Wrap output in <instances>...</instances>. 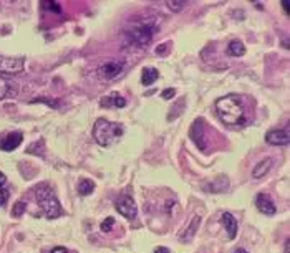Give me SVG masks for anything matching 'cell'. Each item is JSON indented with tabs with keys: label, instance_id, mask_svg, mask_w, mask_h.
Masks as SVG:
<instances>
[{
	"label": "cell",
	"instance_id": "6da1fadb",
	"mask_svg": "<svg viewBox=\"0 0 290 253\" xmlns=\"http://www.w3.org/2000/svg\"><path fill=\"white\" fill-rule=\"evenodd\" d=\"M216 113L219 119L231 128H241L247 124V115L239 94H228L216 101Z\"/></svg>",
	"mask_w": 290,
	"mask_h": 253
},
{
	"label": "cell",
	"instance_id": "7a4b0ae2",
	"mask_svg": "<svg viewBox=\"0 0 290 253\" xmlns=\"http://www.w3.org/2000/svg\"><path fill=\"white\" fill-rule=\"evenodd\" d=\"M157 31V23L154 18H143L128 23L123 30V43L124 47L144 48L153 40Z\"/></svg>",
	"mask_w": 290,
	"mask_h": 253
},
{
	"label": "cell",
	"instance_id": "3957f363",
	"mask_svg": "<svg viewBox=\"0 0 290 253\" xmlns=\"http://www.w3.org/2000/svg\"><path fill=\"white\" fill-rule=\"evenodd\" d=\"M35 199L39 202V205L42 207L43 215H45L48 220L58 219L63 213L60 200L55 195V191L48 184H40L35 187Z\"/></svg>",
	"mask_w": 290,
	"mask_h": 253
},
{
	"label": "cell",
	"instance_id": "277c9868",
	"mask_svg": "<svg viewBox=\"0 0 290 253\" xmlns=\"http://www.w3.org/2000/svg\"><path fill=\"white\" fill-rule=\"evenodd\" d=\"M123 132H124V129L119 123H113V121H108V119H103V118L96 119V123L93 126L94 141L103 148H108L111 144H115L118 139L123 136Z\"/></svg>",
	"mask_w": 290,
	"mask_h": 253
},
{
	"label": "cell",
	"instance_id": "5b68a950",
	"mask_svg": "<svg viewBox=\"0 0 290 253\" xmlns=\"http://www.w3.org/2000/svg\"><path fill=\"white\" fill-rule=\"evenodd\" d=\"M23 68H25V58H23V56L0 55V73L17 75V73H22Z\"/></svg>",
	"mask_w": 290,
	"mask_h": 253
},
{
	"label": "cell",
	"instance_id": "8992f818",
	"mask_svg": "<svg viewBox=\"0 0 290 253\" xmlns=\"http://www.w3.org/2000/svg\"><path fill=\"white\" fill-rule=\"evenodd\" d=\"M115 207H116V210L123 215V217L130 219V220H133L136 217V213H138L135 200H133V197H130V195H121V197H118L115 200Z\"/></svg>",
	"mask_w": 290,
	"mask_h": 253
},
{
	"label": "cell",
	"instance_id": "52a82bcc",
	"mask_svg": "<svg viewBox=\"0 0 290 253\" xmlns=\"http://www.w3.org/2000/svg\"><path fill=\"white\" fill-rule=\"evenodd\" d=\"M123 68H124L123 61H108V63H103V65L98 68V75L103 80H115L118 75L123 71Z\"/></svg>",
	"mask_w": 290,
	"mask_h": 253
},
{
	"label": "cell",
	"instance_id": "ba28073f",
	"mask_svg": "<svg viewBox=\"0 0 290 253\" xmlns=\"http://www.w3.org/2000/svg\"><path fill=\"white\" fill-rule=\"evenodd\" d=\"M266 141L274 146H287L290 142L288 129H272L266 134Z\"/></svg>",
	"mask_w": 290,
	"mask_h": 253
},
{
	"label": "cell",
	"instance_id": "9c48e42d",
	"mask_svg": "<svg viewBox=\"0 0 290 253\" xmlns=\"http://www.w3.org/2000/svg\"><path fill=\"white\" fill-rule=\"evenodd\" d=\"M255 207L259 208V212H262L264 215H274L277 212L275 204H274L272 199H270L267 194H257Z\"/></svg>",
	"mask_w": 290,
	"mask_h": 253
},
{
	"label": "cell",
	"instance_id": "30bf717a",
	"mask_svg": "<svg viewBox=\"0 0 290 253\" xmlns=\"http://www.w3.org/2000/svg\"><path fill=\"white\" fill-rule=\"evenodd\" d=\"M22 141H23L22 132H10V134H7L4 139H0V149L10 153V151H14L20 146Z\"/></svg>",
	"mask_w": 290,
	"mask_h": 253
},
{
	"label": "cell",
	"instance_id": "8fae6325",
	"mask_svg": "<svg viewBox=\"0 0 290 253\" xmlns=\"http://www.w3.org/2000/svg\"><path fill=\"white\" fill-rule=\"evenodd\" d=\"M189 136L194 142L198 144V148L204 149V121L203 119H196L191 126V131H189Z\"/></svg>",
	"mask_w": 290,
	"mask_h": 253
},
{
	"label": "cell",
	"instance_id": "7c38bea8",
	"mask_svg": "<svg viewBox=\"0 0 290 253\" xmlns=\"http://www.w3.org/2000/svg\"><path fill=\"white\" fill-rule=\"evenodd\" d=\"M220 220H222V225L225 227V232H228L229 235V240H234L236 235H237V220L232 213L229 212H224L222 217H220Z\"/></svg>",
	"mask_w": 290,
	"mask_h": 253
},
{
	"label": "cell",
	"instance_id": "4fadbf2b",
	"mask_svg": "<svg viewBox=\"0 0 290 253\" xmlns=\"http://www.w3.org/2000/svg\"><path fill=\"white\" fill-rule=\"evenodd\" d=\"M199 224H201V217H199V215H196V217L192 219V222L189 224L187 229L181 233V237H179L181 242H184V243H186V242H191L192 237L196 235V232H198V229H199Z\"/></svg>",
	"mask_w": 290,
	"mask_h": 253
},
{
	"label": "cell",
	"instance_id": "5bb4252c",
	"mask_svg": "<svg viewBox=\"0 0 290 253\" xmlns=\"http://www.w3.org/2000/svg\"><path fill=\"white\" fill-rule=\"evenodd\" d=\"M103 107H124L126 106V99L119 94H111V96H103L100 99Z\"/></svg>",
	"mask_w": 290,
	"mask_h": 253
},
{
	"label": "cell",
	"instance_id": "9a60e30c",
	"mask_svg": "<svg viewBox=\"0 0 290 253\" xmlns=\"http://www.w3.org/2000/svg\"><path fill=\"white\" fill-rule=\"evenodd\" d=\"M159 78V71L156 68H144L143 73H141V83L144 86H149L153 85L154 81Z\"/></svg>",
	"mask_w": 290,
	"mask_h": 253
},
{
	"label": "cell",
	"instance_id": "2e32d148",
	"mask_svg": "<svg viewBox=\"0 0 290 253\" xmlns=\"http://www.w3.org/2000/svg\"><path fill=\"white\" fill-rule=\"evenodd\" d=\"M272 164H274L272 159H264V161H261V162L254 167V172H252V174H254L255 179H261V177H264V175L269 172V169L272 167Z\"/></svg>",
	"mask_w": 290,
	"mask_h": 253
},
{
	"label": "cell",
	"instance_id": "e0dca14e",
	"mask_svg": "<svg viewBox=\"0 0 290 253\" xmlns=\"http://www.w3.org/2000/svg\"><path fill=\"white\" fill-rule=\"evenodd\" d=\"M77 191H78L80 195H90V194L94 191V182L90 180V179H81V180L78 182Z\"/></svg>",
	"mask_w": 290,
	"mask_h": 253
},
{
	"label": "cell",
	"instance_id": "ac0fdd59",
	"mask_svg": "<svg viewBox=\"0 0 290 253\" xmlns=\"http://www.w3.org/2000/svg\"><path fill=\"white\" fill-rule=\"evenodd\" d=\"M228 52H229L231 56H242L245 53V47H244V43L241 40H232L229 43Z\"/></svg>",
	"mask_w": 290,
	"mask_h": 253
},
{
	"label": "cell",
	"instance_id": "d6986e66",
	"mask_svg": "<svg viewBox=\"0 0 290 253\" xmlns=\"http://www.w3.org/2000/svg\"><path fill=\"white\" fill-rule=\"evenodd\" d=\"M10 94V83L7 78L0 77V99H5Z\"/></svg>",
	"mask_w": 290,
	"mask_h": 253
},
{
	"label": "cell",
	"instance_id": "ffe728a7",
	"mask_svg": "<svg viewBox=\"0 0 290 253\" xmlns=\"http://www.w3.org/2000/svg\"><path fill=\"white\" fill-rule=\"evenodd\" d=\"M42 9L48 12H55V14H61V7L58 2H42Z\"/></svg>",
	"mask_w": 290,
	"mask_h": 253
},
{
	"label": "cell",
	"instance_id": "44dd1931",
	"mask_svg": "<svg viewBox=\"0 0 290 253\" xmlns=\"http://www.w3.org/2000/svg\"><path fill=\"white\" fill-rule=\"evenodd\" d=\"M25 208H27V205H25V202L18 200V202H15L14 210H12V215H14V217H22V215L25 213Z\"/></svg>",
	"mask_w": 290,
	"mask_h": 253
},
{
	"label": "cell",
	"instance_id": "7402d4cb",
	"mask_svg": "<svg viewBox=\"0 0 290 253\" xmlns=\"http://www.w3.org/2000/svg\"><path fill=\"white\" fill-rule=\"evenodd\" d=\"M113 225H115V219H113V217H108V219H105L103 222H102V225H100V229H102V232L108 233V232H111Z\"/></svg>",
	"mask_w": 290,
	"mask_h": 253
},
{
	"label": "cell",
	"instance_id": "603a6c76",
	"mask_svg": "<svg viewBox=\"0 0 290 253\" xmlns=\"http://www.w3.org/2000/svg\"><path fill=\"white\" fill-rule=\"evenodd\" d=\"M166 5L169 9H171L173 12H181V10H184V7L187 5V2H171V0H169V2H166Z\"/></svg>",
	"mask_w": 290,
	"mask_h": 253
},
{
	"label": "cell",
	"instance_id": "cb8c5ba5",
	"mask_svg": "<svg viewBox=\"0 0 290 253\" xmlns=\"http://www.w3.org/2000/svg\"><path fill=\"white\" fill-rule=\"evenodd\" d=\"M39 148H43V141H37L34 146L31 148H28L27 149V153H30V154H39V156H42V153L39 151Z\"/></svg>",
	"mask_w": 290,
	"mask_h": 253
},
{
	"label": "cell",
	"instance_id": "d4e9b609",
	"mask_svg": "<svg viewBox=\"0 0 290 253\" xmlns=\"http://www.w3.org/2000/svg\"><path fill=\"white\" fill-rule=\"evenodd\" d=\"M9 191L7 189H4V187H0V207L7 204V200H9Z\"/></svg>",
	"mask_w": 290,
	"mask_h": 253
},
{
	"label": "cell",
	"instance_id": "484cf974",
	"mask_svg": "<svg viewBox=\"0 0 290 253\" xmlns=\"http://www.w3.org/2000/svg\"><path fill=\"white\" fill-rule=\"evenodd\" d=\"M174 93H176L174 88H166V90L161 93V96L165 98V99H171V98L174 96Z\"/></svg>",
	"mask_w": 290,
	"mask_h": 253
},
{
	"label": "cell",
	"instance_id": "4316f807",
	"mask_svg": "<svg viewBox=\"0 0 290 253\" xmlns=\"http://www.w3.org/2000/svg\"><path fill=\"white\" fill-rule=\"evenodd\" d=\"M50 253H68V250L65 248V246H55V248H52V251Z\"/></svg>",
	"mask_w": 290,
	"mask_h": 253
},
{
	"label": "cell",
	"instance_id": "83f0119b",
	"mask_svg": "<svg viewBox=\"0 0 290 253\" xmlns=\"http://www.w3.org/2000/svg\"><path fill=\"white\" fill-rule=\"evenodd\" d=\"M166 48H168V45H159L156 48V55H165L166 53Z\"/></svg>",
	"mask_w": 290,
	"mask_h": 253
},
{
	"label": "cell",
	"instance_id": "f1b7e54d",
	"mask_svg": "<svg viewBox=\"0 0 290 253\" xmlns=\"http://www.w3.org/2000/svg\"><path fill=\"white\" fill-rule=\"evenodd\" d=\"M280 5H282V9H283V14L288 15V2H287V0H282Z\"/></svg>",
	"mask_w": 290,
	"mask_h": 253
},
{
	"label": "cell",
	"instance_id": "f546056e",
	"mask_svg": "<svg viewBox=\"0 0 290 253\" xmlns=\"http://www.w3.org/2000/svg\"><path fill=\"white\" fill-rule=\"evenodd\" d=\"M154 253H171V251H169V248H166V246H157Z\"/></svg>",
	"mask_w": 290,
	"mask_h": 253
},
{
	"label": "cell",
	"instance_id": "4dcf8cb0",
	"mask_svg": "<svg viewBox=\"0 0 290 253\" xmlns=\"http://www.w3.org/2000/svg\"><path fill=\"white\" fill-rule=\"evenodd\" d=\"M5 182H7V175H5L4 172H0V187H2Z\"/></svg>",
	"mask_w": 290,
	"mask_h": 253
},
{
	"label": "cell",
	"instance_id": "1f68e13d",
	"mask_svg": "<svg viewBox=\"0 0 290 253\" xmlns=\"http://www.w3.org/2000/svg\"><path fill=\"white\" fill-rule=\"evenodd\" d=\"M232 253H247V251H245V250H242V248H237V250H234Z\"/></svg>",
	"mask_w": 290,
	"mask_h": 253
}]
</instances>
